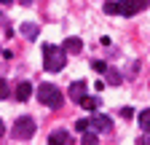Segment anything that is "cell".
<instances>
[{"label": "cell", "mask_w": 150, "mask_h": 145, "mask_svg": "<svg viewBox=\"0 0 150 145\" xmlns=\"http://www.w3.org/2000/svg\"><path fill=\"white\" fill-rule=\"evenodd\" d=\"M64 65H67V51L59 48V46L46 43L43 46V70L46 72H59Z\"/></svg>", "instance_id": "cell-1"}, {"label": "cell", "mask_w": 150, "mask_h": 145, "mask_svg": "<svg viewBox=\"0 0 150 145\" xmlns=\"http://www.w3.org/2000/svg\"><path fill=\"white\" fill-rule=\"evenodd\" d=\"M38 102L46 105V107H51V110H59L62 102H64V94L54 83H43L40 89H38Z\"/></svg>", "instance_id": "cell-2"}, {"label": "cell", "mask_w": 150, "mask_h": 145, "mask_svg": "<svg viewBox=\"0 0 150 145\" xmlns=\"http://www.w3.org/2000/svg\"><path fill=\"white\" fill-rule=\"evenodd\" d=\"M35 132H38V124H35L30 116H22V118H16V124L11 126V134H13L16 140H30Z\"/></svg>", "instance_id": "cell-3"}, {"label": "cell", "mask_w": 150, "mask_h": 145, "mask_svg": "<svg viewBox=\"0 0 150 145\" xmlns=\"http://www.w3.org/2000/svg\"><path fill=\"white\" fill-rule=\"evenodd\" d=\"M91 129H94V132H102V134L112 132V118H110V116H94V118H91Z\"/></svg>", "instance_id": "cell-4"}, {"label": "cell", "mask_w": 150, "mask_h": 145, "mask_svg": "<svg viewBox=\"0 0 150 145\" xmlns=\"http://www.w3.org/2000/svg\"><path fill=\"white\" fill-rule=\"evenodd\" d=\"M83 97H86V81H72L70 83V100L81 105Z\"/></svg>", "instance_id": "cell-5"}, {"label": "cell", "mask_w": 150, "mask_h": 145, "mask_svg": "<svg viewBox=\"0 0 150 145\" xmlns=\"http://www.w3.org/2000/svg\"><path fill=\"white\" fill-rule=\"evenodd\" d=\"M13 94H16V100H19V102H27V100H30V94H32V86H30V81H19Z\"/></svg>", "instance_id": "cell-6"}, {"label": "cell", "mask_w": 150, "mask_h": 145, "mask_svg": "<svg viewBox=\"0 0 150 145\" xmlns=\"http://www.w3.org/2000/svg\"><path fill=\"white\" fill-rule=\"evenodd\" d=\"M67 142H70V134L64 129H56L48 134V145H67Z\"/></svg>", "instance_id": "cell-7"}, {"label": "cell", "mask_w": 150, "mask_h": 145, "mask_svg": "<svg viewBox=\"0 0 150 145\" xmlns=\"http://www.w3.org/2000/svg\"><path fill=\"white\" fill-rule=\"evenodd\" d=\"M118 14L121 16H137V6L131 0H118Z\"/></svg>", "instance_id": "cell-8"}, {"label": "cell", "mask_w": 150, "mask_h": 145, "mask_svg": "<svg viewBox=\"0 0 150 145\" xmlns=\"http://www.w3.org/2000/svg\"><path fill=\"white\" fill-rule=\"evenodd\" d=\"M67 54H78L81 48H83V41L81 38H64V46H62Z\"/></svg>", "instance_id": "cell-9"}, {"label": "cell", "mask_w": 150, "mask_h": 145, "mask_svg": "<svg viewBox=\"0 0 150 145\" xmlns=\"http://www.w3.org/2000/svg\"><path fill=\"white\" fill-rule=\"evenodd\" d=\"M19 32H22V35H24V38H30V41H35V38H38V32H40V27H38V24H30V22H24L22 27H19Z\"/></svg>", "instance_id": "cell-10"}, {"label": "cell", "mask_w": 150, "mask_h": 145, "mask_svg": "<svg viewBox=\"0 0 150 145\" xmlns=\"http://www.w3.org/2000/svg\"><path fill=\"white\" fill-rule=\"evenodd\" d=\"M137 124L142 126V132H150V107L139 110V116H137Z\"/></svg>", "instance_id": "cell-11"}, {"label": "cell", "mask_w": 150, "mask_h": 145, "mask_svg": "<svg viewBox=\"0 0 150 145\" xmlns=\"http://www.w3.org/2000/svg\"><path fill=\"white\" fill-rule=\"evenodd\" d=\"M81 105L86 107V110H97V107H99V100H97V97H88V94H86V97L81 100Z\"/></svg>", "instance_id": "cell-12"}, {"label": "cell", "mask_w": 150, "mask_h": 145, "mask_svg": "<svg viewBox=\"0 0 150 145\" xmlns=\"http://www.w3.org/2000/svg\"><path fill=\"white\" fill-rule=\"evenodd\" d=\"M81 145H99V137H97V132H83V140H81Z\"/></svg>", "instance_id": "cell-13"}, {"label": "cell", "mask_w": 150, "mask_h": 145, "mask_svg": "<svg viewBox=\"0 0 150 145\" xmlns=\"http://www.w3.org/2000/svg\"><path fill=\"white\" fill-rule=\"evenodd\" d=\"M107 83H110V86H118V83H121V72L107 67Z\"/></svg>", "instance_id": "cell-14"}, {"label": "cell", "mask_w": 150, "mask_h": 145, "mask_svg": "<svg viewBox=\"0 0 150 145\" xmlns=\"http://www.w3.org/2000/svg\"><path fill=\"white\" fill-rule=\"evenodd\" d=\"M8 94H11L8 81H3V78H0V100H8Z\"/></svg>", "instance_id": "cell-15"}, {"label": "cell", "mask_w": 150, "mask_h": 145, "mask_svg": "<svg viewBox=\"0 0 150 145\" xmlns=\"http://www.w3.org/2000/svg\"><path fill=\"white\" fill-rule=\"evenodd\" d=\"M88 126H91V121H86V118L75 121V129H78V132H88Z\"/></svg>", "instance_id": "cell-16"}, {"label": "cell", "mask_w": 150, "mask_h": 145, "mask_svg": "<svg viewBox=\"0 0 150 145\" xmlns=\"http://www.w3.org/2000/svg\"><path fill=\"white\" fill-rule=\"evenodd\" d=\"M91 67L97 70V72H107V65H105L102 59H94V62H91Z\"/></svg>", "instance_id": "cell-17"}, {"label": "cell", "mask_w": 150, "mask_h": 145, "mask_svg": "<svg viewBox=\"0 0 150 145\" xmlns=\"http://www.w3.org/2000/svg\"><path fill=\"white\" fill-rule=\"evenodd\" d=\"M105 14H118V0H115V3H112V0L105 3Z\"/></svg>", "instance_id": "cell-18"}, {"label": "cell", "mask_w": 150, "mask_h": 145, "mask_svg": "<svg viewBox=\"0 0 150 145\" xmlns=\"http://www.w3.org/2000/svg\"><path fill=\"white\" fill-rule=\"evenodd\" d=\"M131 3L137 6V11H145V8L150 6V0H131Z\"/></svg>", "instance_id": "cell-19"}, {"label": "cell", "mask_w": 150, "mask_h": 145, "mask_svg": "<svg viewBox=\"0 0 150 145\" xmlns=\"http://www.w3.org/2000/svg\"><path fill=\"white\" fill-rule=\"evenodd\" d=\"M137 145H150V132H145V137L137 140Z\"/></svg>", "instance_id": "cell-20"}, {"label": "cell", "mask_w": 150, "mask_h": 145, "mask_svg": "<svg viewBox=\"0 0 150 145\" xmlns=\"http://www.w3.org/2000/svg\"><path fill=\"white\" fill-rule=\"evenodd\" d=\"M121 116H123V118H131V116H134V110H131V107H123Z\"/></svg>", "instance_id": "cell-21"}, {"label": "cell", "mask_w": 150, "mask_h": 145, "mask_svg": "<svg viewBox=\"0 0 150 145\" xmlns=\"http://www.w3.org/2000/svg\"><path fill=\"white\" fill-rule=\"evenodd\" d=\"M6 134V124H3V118H0V137Z\"/></svg>", "instance_id": "cell-22"}, {"label": "cell", "mask_w": 150, "mask_h": 145, "mask_svg": "<svg viewBox=\"0 0 150 145\" xmlns=\"http://www.w3.org/2000/svg\"><path fill=\"white\" fill-rule=\"evenodd\" d=\"M0 3H3V6H11V3H13V0H0Z\"/></svg>", "instance_id": "cell-23"}, {"label": "cell", "mask_w": 150, "mask_h": 145, "mask_svg": "<svg viewBox=\"0 0 150 145\" xmlns=\"http://www.w3.org/2000/svg\"><path fill=\"white\" fill-rule=\"evenodd\" d=\"M22 3H24V6H30V3H32V0H22Z\"/></svg>", "instance_id": "cell-24"}]
</instances>
